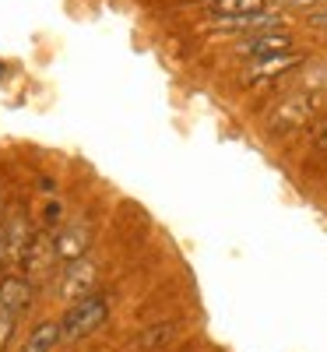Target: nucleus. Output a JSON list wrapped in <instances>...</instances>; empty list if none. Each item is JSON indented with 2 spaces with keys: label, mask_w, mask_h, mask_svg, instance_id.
<instances>
[{
  "label": "nucleus",
  "mask_w": 327,
  "mask_h": 352,
  "mask_svg": "<svg viewBox=\"0 0 327 352\" xmlns=\"http://www.w3.org/2000/svg\"><path fill=\"white\" fill-rule=\"evenodd\" d=\"M106 317H109V303H106L102 292H88L84 300H74L71 310L60 317L64 342H81L84 335H92L95 328H102Z\"/></svg>",
  "instance_id": "nucleus-1"
},
{
  "label": "nucleus",
  "mask_w": 327,
  "mask_h": 352,
  "mask_svg": "<svg viewBox=\"0 0 327 352\" xmlns=\"http://www.w3.org/2000/svg\"><path fill=\"white\" fill-rule=\"evenodd\" d=\"M56 236V257H60V264H71V261H81L88 257V247H92V222L88 219H74L67 226H60L53 232Z\"/></svg>",
  "instance_id": "nucleus-2"
},
{
  "label": "nucleus",
  "mask_w": 327,
  "mask_h": 352,
  "mask_svg": "<svg viewBox=\"0 0 327 352\" xmlns=\"http://www.w3.org/2000/svg\"><path fill=\"white\" fill-rule=\"evenodd\" d=\"M95 278H99V272H95V264L88 257L71 261V264H64L60 282H56V292H60L64 300H84L88 292H95Z\"/></svg>",
  "instance_id": "nucleus-3"
},
{
  "label": "nucleus",
  "mask_w": 327,
  "mask_h": 352,
  "mask_svg": "<svg viewBox=\"0 0 327 352\" xmlns=\"http://www.w3.org/2000/svg\"><path fill=\"white\" fill-rule=\"evenodd\" d=\"M56 261H60V257H56V236H53L49 229H36L32 243H28V250L21 257V268L28 275H46Z\"/></svg>",
  "instance_id": "nucleus-4"
},
{
  "label": "nucleus",
  "mask_w": 327,
  "mask_h": 352,
  "mask_svg": "<svg viewBox=\"0 0 327 352\" xmlns=\"http://www.w3.org/2000/svg\"><path fill=\"white\" fill-rule=\"evenodd\" d=\"M289 50H292V36H285L282 28L247 36L240 43V56H247V60H260V56H275V53H289Z\"/></svg>",
  "instance_id": "nucleus-5"
},
{
  "label": "nucleus",
  "mask_w": 327,
  "mask_h": 352,
  "mask_svg": "<svg viewBox=\"0 0 327 352\" xmlns=\"http://www.w3.org/2000/svg\"><path fill=\"white\" fill-rule=\"evenodd\" d=\"M303 64L300 53H275V56H260V60H250L247 64V81H271L278 74H289Z\"/></svg>",
  "instance_id": "nucleus-6"
},
{
  "label": "nucleus",
  "mask_w": 327,
  "mask_h": 352,
  "mask_svg": "<svg viewBox=\"0 0 327 352\" xmlns=\"http://www.w3.org/2000/svg\"><path fill=\"white\" fill-rule=\"evenodd\" d=\"M218 32H271V28H282V18L271 11H253V14H236V18H218L215 21Z\"/></svg>",
  "instance_id": "nucleus-7"
},
{
  "label": "nucleus",
  "mask_w": 327,
  "mask_h": 352,
  "mask_svg": "<svg viewBox=\"0 0 327 352\" xmlns=\"http://www.w3.org/2000/svg\"><path fill=\"white\" fill-rule=\"evenodd\" d=\"M36 300V285L28 275H8V278H0V307H8L14 314L28 310Z\"/></svg>",
  "instance_id": "nucleus-8"
},
{
  "label": "nucleus",
  "mask_w": 327,
  "mask_h": 352,
  "mask_svg": "<svg viewBox=\"0 0 327 352\" xmlns=\"http://www.w3.org/2000/svg\"><path fill=\"white\" fill-rule=\"evenodd\" d=\"M4 236H8V261H11V264H21L28 243H32V236H36V229L28 226V219H25L21 212H14L11 222L4 226Z\"/></svg>",
  "instance_id": "nucleus-9"
},
{
  "label": "nucleus",
  "mask_w": 327,
  "mask_h": 352,
  "mask_svg": "<svg viewBox=\"0 0 327 352\" xmlns=\"http://www.w3.org/2000/svg\"><path fill=\"white\" fill-rule=\"evenodd\" d=\"M310 113H313V99H306V96H295V99H289L278 113H275V131H292V127H300L303 120H310Z\"/></svg>",
  "instance_id": "nucleus-10"
},
{
  "label": "nucleus",
  "mask_w": 327,
  "mask_h": 352,
  "mask_svg": "<svg viewBox=\"0 0 327 352\" xmlns=\"http://www.w3.org/2000/svg\"><path fill=\"white\" fill-rule=\"evenodd\" d=\"M64 342V328H60V320H43V324L32 328V335H28L25 349L21 352H53L56 345Z\"/></svg>",
  "instance_id": "nucleus-11"
},
{
  "label": "nucleus",
  "mask_w": 327,
  "mask_h": 352,
  "mask_svg": "<svg viewBox=\"0 0 327 352\" xmlns=\"http://www.w3.org/2000/svg\"><path fill=\"white\" fill-rule=\"evenodd\" d=\"M215 18H236V14H253L264 11V0H204Z\"/></svg>",
  "instance_id": "nucleus-12"
},
{
  "label": "nucleus",
  "mask_w": 327,
  "mask_h": 352,
  "mask_svg": "<svg viewBox=\"0 0 327 352\" xmlns=\"http://www.w3.org/2000/svg\"><path fill=\"white\" fill-rule=\"evenodd\" d=\"M14 320H18V314H14V310L0 307V352L8 349V342H11V335H14Z\"/></svg>",
  "instance_id": "nucleus-13"
},
{
  "label": "nucleus",
  "mask_w": 327,
  "mask_h": 352,
  "mask_svg": "<svg viewBox=\"0 0 327 352\" xmlns=\"http://www.w3.org/2000/svg\"><path fill=\"white\" fill-rule=\"evenodd\" d=\"M313 28H320V32H327V8L324 11H310V18H306Z\"/></svg>",
  "instance_id": "nucleus-14"
},
{
  "label": "nucleus",
  "mask_w": 327,
  "mask_h": 352,
  "mask_svg": "<svg viewBox=\"0 0 327 352\" xmlns=\"http://www.w3.org/2000/svg\"><path fill=\"white\" fill-rule=\"evenodd\" d=\"M46 219H60V201H49V208H46Z\"/></svg>",
  "instance_id": "nucleus-15"
},
{
  "label": "nucleus",
  "mask_w": 327,
  "mask_h": 352,
  "mask_svg": "<svg viewBox=\"0 0 327 352\" xmlns=\"http://www.w3.org/2000/svg\"><path fill=\"white\" fill-rule=\"evenodd\" d=\"M8 261V236H4V226H0V264Z\"/></svg>",
  "instance_id": "nucleus-16"
},
{
  "label": "nucleus",
  "mask_w": 327,
  "mask_h": 352,
  "mask_svg": "<svg viewBox=\"0 0 327 352\" xmlns=\"http://www.w3.org/2000/svg\"><path fill=\"white\" fill-rule=\"evenodd\" d=\"M320 144H324V148H327V127H324V134H320Z\"/></svg>",
  "instance_id": "nucleus-17"
},
{
  "label": "nucleus",
  "mask_w": 327,
  "mask_h": 352,
  "mask_svg": "<svg viewBox=\"0 0 327 352\" xmlns=\"http://www.w3.org/2000/svg\"><path fill=\"white\" fill-rule=\"evenodd\" d=\"M4 74H8V71H4V64H0V78H4Z\"/></svg>",
  "instance_id": "nucleus-18"
},
{
  "label": "nucleus",
  "mask_w": 327,
  "mask_h": 352,
  "mask_svg": "<svg viewBox=\"0 0 327 352\" xmlns=\"http://www.w3.org/2000/svg\"><path fill=\"white\" fill-rule=\"evenodd\" d=\"M303 4H313V0H303Z\"/></svg>",
  "instance_id": "nucleus-19"
}]
</instances>
